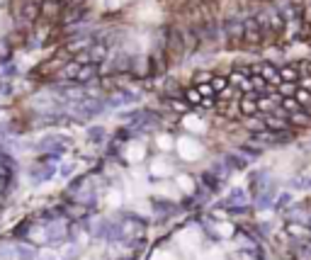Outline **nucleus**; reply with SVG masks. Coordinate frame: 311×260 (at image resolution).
<instances>
[{
    "mask_svg": "<svg viewBox=\"0 0 311 260\" xmlns=\"http://www.w3.org/2000/svg\"><path fill=\"white\" fill-rule=\"evenodd\" d=\"M170 107H173V110H178V112H187V110H190V105H187V103H178V100H173V103H170Z\"/></svg>",
    "mask_w": 311,
    "mask_h": 260,
    "instance_id": "dca6fc26",
    "label": "nucleus"
},
{
    "mask_svg": "<svg viewBox=\"0 0 311 260\" xmlns=\"http://www.w3.org/2000/svg\"><path fill=\"white\" fill-rule=\"evenodd\" d=\"M263 122H265V129H270V131H284V129H289V122L284 119V117L263 114Z\"/></svg>",
    "mask_w": 311,
    "mask_h": 260,
    "instance_id": "20e7f679",
    "label": "nucleus"
},
{
    "mask_svg": "<svg viewBox=\"0 0 311 260\" xmlns=\"http://www.w3.org/2000/svg\"><path fill=\"white\" fill-rule=\"evenodd\" d=\"M29 39V32L27 29H15V32H12V34H10L8 37V47L12 49H17V47H25V42H27Z\"/></svg>",
    "mask_w": 311,
    "mask_h": 260,
    "instance_id": "39448f33",
    "label": "nucleus"
},
{
    "mask_svg": "<svg viewBox=\"0 0 311 260\" xmlns=\"http://www.w3.org/2000/svg\"><path fill=\"white\" fill-rule=\"evenodd\" d=\"M277 71H280V81L282 83H299V78H302V73H299V68H297V64H287V66H277Z\"/></svg>",
    "mask_w": 311,
    "mask_h": 260,
    "instance_id": "f03ea898",
    "label": "nucleus"
},
{
    "mask_svg": "<svg viewBox=\"0 0 311 260\" xmlns=\"http://www.w3.org/2000/svg\"><path fill=\"white\" fill-rule=\"evenodd\" d=\"M299 88H302V90H306V93H311V75H302V78H299Z\"/></svg>",
    "mask_w": 311,
    "mask_h": 260,
    "instance_id": "4468645a",
    "label": "nucleus"
},
{
    "mask_svg": "<svg viewBox=\"0 0 311 260\" xmlns=\"http://www.w3.org/2000/svg\"><path fill=\"white\" fill-rule=\"evenodd\" d=\"M98 73V64H88V66H81V71L75 75V81H85V78H92Z\"/></svg>",
    "mask_w": 311,
    "mask_h": 260,
    "instance_id": "9d476101",
    "label": "nucleus"
},
{
    "mask_svg": "<svg viewBox=\"0 0 311 260\" xmlns=\"http://www.w3.org/2000/svg\"><path fill=\"white\" fill-rule=\"evenodd\" d=\"M238 112H241V119H243V117H256L258 114V93L241 95V100H238Z\"/></svg>",
    "mask_w": 311,
    "mask_h": 260,
    "instance_id": "f257e3e1",
    "label": "nucleus"
},
{
    "mask_svg": "<svg viewBox=\"0 0 311 260\" xmlns=\"http://www.w3.org/2000/svg\"><path fill=\"white\" fill-rule=\"evenodd\" d=\"M280 107H282L287 114H292V112H299V110H302V105L297 103L294 97H282V100H280Z\"/></svg>",
    "mask_w": 311,
    "mask_h": 260,
    "instance_id": "0eeeda50",
    "label": "nucleus"
},
{
    "mask_svg": "<svg viewBox=\"0 0 311 260\" xmlns=\"http://www.w3.org/2000/svg\"><path fill=\"white\" fill-rule=\"evenodd\" d=\"M241 122V127L248 131H253V134H258V131H265V122H263V114L258 112L256 117H243V119H238Z\"/></svg>",
    "mask_w": 311,
    "mask_h": 260,
    "instance_id": "7ed1b4c3",
    "label": "nucleus"
},
{
    "mask_svg": "<svg viewBox=\"0 0 311 260\" xmlns=\"http://www.w3.org/2000/svg\"><path fill=\"white\" fill-rule=\"evenodd\" d=\"M185 100H187V105H197V107H200V103H202V95L197 93V88H187V90H185Z\"/></svg>",
    "mask_w": 311,
    "mask_h": 260,
    "instance_id": "9b49d317",
    "label": "nucleus"
},
{
    "mask_svg": "<svg viewBox=\"0 0 311 260\" xmlns=\"http://www.w3.org/2000/svg\"><path fill=\"white\" fill-rule=\"evenodd\" d=\"M297 64V61H294ZM297 68H299V73L302 75H311V58L309 61H304V64H297Z\"/></svg>",
    "mask_w": 311,
    "mask_h": 260,
    "instance_id": "2eb2a0df",
    "label": "nucleus"
},
{
    "mask_svg": "<svg viewBox=\"0 0 311 260\" xmlns=\"http://www.w3.org/2000/svg\"><path fill=\"white\" fill-rule=\"evenodd\" d=\"M195 88H197V93H200L202 97H217V95H214V90H211V85H209V83H204V85H195Z\"/></svg>",
    "mask_w": 311,
    "mask_h": 260,
    "instance_id": "f8f14e48",
    "label": "nucleus"
},
{
    "mask_svg": "<svg viewBox=\"0 0 311 260\" xmlns=\"http://www.w3.org/2000/svg\"><path fill=\"white\" fill-rule=\"evenodd\" d=\"M297 88H299L297 83H280L277 85V95H280V97H294Z\"/></svg>",
    "mask_w": 311,
    "mask_h": 260,
    "instance_id": "6e6552de",
    "label": "nucleus"
},
{
    "mask_svg": "<svg viewBox=\"0 0 311 260\" xmlns=\"http://www.w3.org/2000/svg\"><path fill=\"white\" fill-rule=\"evenodd\" d=\"M209 85H211V90H214V95H217V93H221V90L229 85V81H226V75H224V73H217L214 78H211Z\"/></svg>",
    "mask_w": 311,
    "mask_h": 260,
    "instance_id": "1a4fd4ad",
    "label": "nucleus"
},
{
    "mask_svg": "<svg viewBox=\"0 0 311 260\" xmlns=\"http://www.w3.org/2000/svg\"><path fill=\"white\" fill-rule=\"evenodd\" d=\"M214 71H195L192 73V81L195 85H204V83H211V78H214Z\"/></svg>",
    "mask_w": 311,
    "mask_h": 260,
    "instance_id": "423d86ee",
    "label": "nucleus"
},
{
    "mask_svg": "<svg viewBox=\"0 0 311 260\" xmlns=\"http://www.w3.org/2000/svg\"><path fill=\"white\" fill-rule=\"evenodd\" d=\"M200 107H204V110H217V97H202Z\"/></svg>",
    "mask_w": 311,
    "mask_h": 260,
    "instance_id": "ddd939ff",
    "label": "nucleus"
}]
</instances>
